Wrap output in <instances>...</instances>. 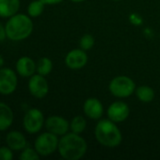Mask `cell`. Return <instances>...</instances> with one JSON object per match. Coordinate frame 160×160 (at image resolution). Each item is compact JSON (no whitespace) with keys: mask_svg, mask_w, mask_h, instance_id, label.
<instances>
[{"mask_svg":"<svg viewBox=\"0 0 160 160\" xmlns=\"http://www.w3.org/2000/svg\"><path fill=\"white\" fill-rule=\"evenodd\" d=\"M58 142L59 139L57 135L46 131L36 138L34 142V148L41 157H48L58 150Z\"/></svg>","mask_w":160,"mask_h":160,"instance_id":"obj_5","label":"cell"},{"mask_svg":"<svg viewBox=\"0 0 160 160\" xmlns=\"http://www.w3.org/2000/svg\"><path fill=\"white\" fill-rule=\"evenodd\" d=\"M88 63V55L86 51L82 49H74L65 56V65L73 70H77L84 68Z\"/></svg>","mask_w":160,"mask_h":160,"instance_id":"obj_11","label":"cell"},{"mask_svg":"<svg viewBox=\"0 0 160 160\" xmlns=\"http://www.w3.org/2000/svg\"><path fill=\"white\" fill-rule=\"evenodd\" d=\"M70 1H72L74 3H81V2H84L85 0H70Z\"/></svg>","mask_w":160,"mask_h":160,"instance_id":"obj_27","label":"cell"},{"mask_svg":"<svg viewBox=\"0 0 160 160\" xmlns=\"http://www.w3.org/2000/svg\"><path fill=\"white\" fill-rule=\"evenodd\" d=\"M41 158V156L38 154L35 148L31 147H25L21 151V154L19 156V159L21 160H37Z\"/></svg>","mask_w":160,"mask_h":160,"instance_id":"obj_21","label":"cell"},{"mask_svg":"<svg viewBox=\"0 0 160 160\" xmlns=\"http://www.w3.org/2000/svg\"><path fill=\"white\" fill-rule=\"evenodd\" d=\"M44 5H58L63 0H41Z\"/></svg>","mask_w":160,"mask_h":160,"instance_id":"obj_25","label":"cell"},{"mask_svg":"<svg viewBox=\"0 0 160 160\" xmlns=\"http://www.w3.org/2000/svg\"><path fill=\"white\" fill-rule=\"evenodd\" d=\"M87 128V121L82 115H76L74 116L72 121L70 122V130L71 132L81 134L85 131Z\"/></svg>","mask_w":160,"mask_h":160,"instance_id":"obj_19","label":"cell"},{"mask_svg":"<svg viewBox=\"0 0 160 160\" xmlns=\"http://www.w3.org/2000/svg\"><path fill=\"white\" fill-rule=\"evenodd\" d=\"M135 94L139 100L143 103H150L155 98V91L148 85H141L137 87Z\"/></svg>","mask_w":160,"mask_h":160,"instance_id":"obj_17","label":"cell"},{"mask_svg":"<svg viewBox=\"0 0 160 160\" xmlns=\"http://www.w3.org/2000/svg\"><path fill=\"white\" fill-rule=\"evenodd\" d=\"M20 8V0H0V17L9 18Z\"/></svg>","mask_w":160,"mask_h":160,"instance_id":"obj_16","label":"cell"},{"mask_svg":"<svg viewBox=\"0 0 160 160\" xmlns=\"http://www.w3.org/2000/svg\"><path fill=\"white\" fill-rule=\"evenodd\" d=\"M113 1H122V0H113Z\"/></svg>","mask_w":160,"mask_h":160,"instance_id":"obj_28","label":"cell"},{"mask_svg":"<svg viewBox=\"0 0 160 160\" xmlns=\"http://www.w3.org/2000/svg\"><path fill=\"white\" fill-rule=\"evenodd\" d=\"M44 4L41 0H33L29 3L27 7V15L31 18L39 17L42 14L44 10Z\"/></svg>","mask_w":160,"mask_h":160,"instance_id":"obj_20","label":"cell"},{"mask_svg":"<svg viewBox=\"0 0 160 160\" xmlns=\"http://www.w3.org/2000/svg\"><path fill=\"white\" fill-rule=\"evenodd\" d=\"M107 113L108 119L117 124V123L124 122L129 117L130 109L125 102L119 100V101H114L108 106Z\"/></svg>","mask_w":160,"mask_h":160,"instance_id":"obj_10","label":"cell"},{"mask_svg":"<svg viewBox=\"0 0 160 160\" xmlns=\"http://www.w3.org/2000/svg\"><path fill=\"white\" fill-rule=\"evenodd\" d=\"M4 62H5V61H4V58H3V56L0 54V68H3V66H4Z\"/></svg>","mask_w":160,"mask_h":160,"instance_id":"obj_26","label":"cell"},{"mask_svg":"<svg viewBox=\"0 0 160 160\" xmlns=\"http://www.w3.org/2000/svg\"><path fill=\"white\" fill-rule=\"evenodd\" d=\"M0 143H1V137H0Z\"/></svg>","mask_w":160,"mask_h":160,"instance_id":"obj_29","label":"cell"},{"mask_svg":"<svg viewBox=\"0 0 160 160\" xmlns=\"http://www.w3.org/2000/svg\"><path fill=\"white\" fill-rule=\"evenodd\" d=\"M6 38H8L7 32H6V26L2 22H0V42H3Z\"/></svg>","mask_w":160,"mask_h":160,"instance_id":"obj_24","label":"cell"},{"mask_svg":"<svg viewBox=\"0 0 160 160\" xmlns=\"http://www.w3.org/2000/svg\"><path fill=\"white\" fill-rule=\"evenodd\" d=\"M96 141L108 148L118 147L123 142V135L116 123L108 119L100 120L94 129Z\"/></svg>","mask_w":160,"mask_h":160,"instance_id":"obj_3","label":"cell"},{"mask_svg":"<svg viewBox=\"0 0 160 160\" xmlns=\"http://www.w3.org/2000/svg\"><path fill=\"white\" fill-rule=\"evenodd\" d=\"M14 114L11 108L4 103L0 102V131L7 130L13 123Z\"/></svg>","mask_w":160,"mask_h":160,"instance_id":"obj_15","label":"cell"},{"mask_svg":"<svg viewBox=\"0 0 160 160\" xmlns=\"http://www.w3.org/2000/svg\"><path fill=\"white\" fill-rule=\"evenodd\" d=\"M84 114L92 120H99L104 114V106L96 98H89L83 104Z\"/></svg>","mask_w":160,"mask_h":160,"instance_id":"obj_12","label":"cell"},{"mask_svg":"<svg viewBox=\"0 0 160 160\" xmlns=\"http://www.w3.org/2000/svg\"><path fill=\"white\" fill-rule=\"evenodd\" d=\"M28 91L36 98H43L49 91L48 82L44 76L40 74L32 75L28 80Z\"/></svg>","mask_w":160,"mask_h":160,"instance_id":"obj_8","label":"cell"},{"mask_svg":"<svg viewBox=\"0 0 160 160\" xmlns=\"http://www.w3.org/2000/svg\"><path fill=\"white\" fill-rule=\"evenodd\" d=\"M44 123H45V119L42 112L36 108L29 109L25 112L23 119L24 128L29 134L39 133L43 128Z\"/></svg>","mask_w":160,"mask_h":160,"instance_id":"obj_6","label":"cell"},{"mask_svg":"<svg viewBox=\"0 0 160 160\" xmlns=\"http://www.w3.org/2000/svg\"><path fill=\"white\" fill-rule=\"evenodd\" d=\"M5 26L7 37L12 41H21L27 38L34 28L31 17L23 13H16L9 17Z\"/></svg>","mask_w":160,"mask_h":160,"instance_id":"obj_2","label":"cell"},{"mask_svg":"<svg viewBox=\"0 0 160 160\" xmlns=\"http://www.w3.org/2000/svg\"><path fill=\"white\" fill-rule=\"evenodd\" d=\"M136 88L135 82L130 77L124 75L113 78L108 84L109 92L118 98H126L132 96L135 93Z\"/></svg>","mask_w":160,"mask_h":160,"instance_id":"obj_4","label":"cell"},{"mask_svg":"<svg viewBox=\"0 0 160 160\" xmlns=\"http://www.w3.org/2000/svg\"><path fill=\"white\" fill-rule=\"evenodd\" d=\"M12 158H13L12 150L8 145L1 146L0 147V160H11Z\"/></svg>","mask_w":160,"mask_h":160,"instance_id":"obj_23","label":"cell"},{"mask_svg":"<svg viewBox=\"0 0 160 160\" xmlns=\"http://www.w3.org/2000/svg\"><path fill=\"white\" fill-rule=\"evenodd\" d=\"M15 69L17 74L21 77L30 78L36 72V63L28 56H22L17 60Z\"/></svg>","mask_w":160,"mask_h":160,"instance_id":"obj_13","label":"cell"},{"mask_svg":"<svg viewBox=\"0 0 160 160\" xmlns=\"http://www.w3.org/2000/svg\"><path fill=\"white\" fill-rule=\"evenodd\" d=\"M88 144L80 134L68 132L61 136L58 151L59 156L66 160L81 159L87 153Z\"/></svg>","mask_w":160,"mask_h":160,"instance_id":"obj_1","label":"cell"},{"mask_svg":"<svg viewBox=\"0 0 160 160\" xmlns=\"http://www.w3.org/2000/svg\"><path fill=\"white\" fill-rule=\"evenodd\" d=\"M44 126L47 131L57 135L58 137L65 135L70 130V123L64 117L58 115L49 116L45 120Z\"/></svg>","mask_w":160,"mask_h":160,"instance_id":"obj_9","label":"cell"},{"mask_svg":"<svg viewBox=\"0 0 160 160\" xmlns=\"http://www.w3.org/2000/svg\"><path fill=\"white\" fill-rule=\"evenodd\" d=\"M17 72L9 68H0V94L4 96L11 95L15 92L18 84Z\"/></svg>","mask_w":160,"mask_h":160,"instance_id":"obj_7","label":"cell"},{"mask_svg":"<svg viewBox=\"0 0 160 160\" xmlns=\"http://www.w3.org/2000/svg\"><path fill=\"white\" fill-rule=\"evenodd\" d=\"M6 143L12 151H22L27 146L25 135L17 130H11L7 134Z\"/></svg>","mask_w":160,"mask_h":160,"instance_id":"obj_14","label":"cell"},{"mask_svg":"<svg viewBox=\"0 0 160 160\" xmlns=\"http://www.w3.org/2000/svg\"><path fill=\"white\" fill-rule=\"evenodd\" d=\"M53 62L48 57H41L36 63V72L42 76H47L52 72Z\"/></svg>","mask_w":160,"mask_h":160,"instance_id":"obj_18","label":"cell"},{"mask_svg":"<svg viewBox=\"0 0 160 160\" xmlns=\"http://www.w3.org/2000/svg\"><path fill=\"white\" fill-rule=\"evenodd\" d=\"M94 38L90 35V34H85L84 36L81 37L80 40H79V48L84 50V51H89L91 49H92V47L94 46Z\"/></svg>","mask_w":160,"mask_h":160,"instance_id":"obj_22","label":"cell"}]
</instances>
